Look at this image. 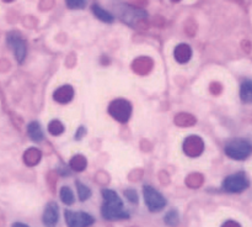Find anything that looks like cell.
<instances>
[{"mask_svg": "<svg viewBox=\"0 0 252 227\" xmlns=\"http://www.w3.org/2000/svg\"><path fill=\"white\" fill-rule=\"evenodd\" d=\"M101 194L103 197V204L101 207V215L103 219L110 221L129 219V214L125 210L122 200L117 192L110 189H102Z\"/></svg>", "mask_w": 252, "mask_h": 227, "instance_id": "6da1fadb", "label": "cell"}, {"mask_svg": "<svg viewBox=\"0 0 252 227\" xmlns=\"http://www.w3.org/2000/svg\"><path fill=\"white\" fill-rule=\"evenodd\" d=\"M224 151L231 159L244 160L252 154V143L245 138H234L226 143Z\"/></svg>", "mask_w": 252, "mask_h": 227, "instance_id": "7a4b0ae2", "label": "cell"}, {"mask_svg": "<svg viewBox=\"0 0 252 227\" xmlns=\"http://www.w3.org/2000/svg\"><path fill=\"white\" fill-rule=\"evenodd\" d=\"M221 187H223V190H225V191L238 194V192L245 191L250 187V180H249L248 175L245 173L239 172L226 177Z\"/></svg>", "mask_w": 252, "mask_h": 227, "instance_id": "3957f363", "label": "cell"}, {"mask_svg": "<svg viewBox=\"0 0 252 227\" xmlns=\"http://www.w3.org/2000/svg\"><path fill=\"white\" fill-rule=\"evenodd\" d=\"M143 194H144L145 204H147L148 209L152 212L161 211L166 206V199L157 189H154L150 185H144V188H143Z\"/></svg>", "mask_w": 252, "mask_h": 227, "instance_id": "277c9868", "label": "cell"}, {"mask_svg": "<svg viewBox=\"0 0 252 227\" xmlns=\"http://www.w3.org/2000/svg\"><path fill=\"white\" fill-rule=\"evenodd\" d=\"M7 44L14 51L17 62L22 63L25 61V57H26V44H25L21 35L17 34V32H10L7 35Z\"/></svg>", "mask_w": 252, "mask_h": 227, "instance_id": "5b68a950", "label": "cell"}, {"mask_svg": "<svg viewBox=\"0 0 252 227\" xmlns=\"http://www.w3.org/2000/svg\"><path fill=\"white\" fill-rule=\"evenodd\" d=\"M115 9L117 10V15L123 20L125 22L135 21V20L145 19L147 17V12L144 10L135 9V7L129 6L126 4H118L115 5Z\"/></svg>", "mask_w": 252, "mask_h": 227, "instance_id": "8992f818", "label": "cell"}, {"mask_svg": "<svg viewBox=\"0 0 252 227\" xmlns=\"http://www.w3.org/2000/svg\"><path fill=\"white\" fill-rule=\"evenodd\" d=\"M64 216H65L66 225L70 227L90 226L94 222V217L86 212H74L70 210H65Z\"/></svg>", "mask_w": 252, "mask_h": 227, "instance_id": "52a82bcc", "label": "cell"}, {"mask_svg": "<svg viewBox=\"0 0 252 227\" xmlns=\"http://www.w3.org/2000/svg\"><path fill=\"white\" fill-rule=\"evenodd\" d=\"M59 217V210L58 205L56 202H49L47 204L46 209L43 212V222L47 226H52V225L57 224L58 222Z\"/></svg>", "mask_w": 252, "mask_h": 227, "instance_id": "ba28073f", "label": "cell"}, {"mask_svg": "<svg viewBox=\"0 0 252 227\" xmlns=\"http://www.w3.org/2000/svg\"><path fill=\"white\" fill-rule=\"evenodd\" d=\"M240 98L241 100H243V103H252V79H245V80L241 83Z\"/></svg>", "mask_w": 252, "mask_h": 227, "instance_id": "9c48e42d", "label": "cell"}, {"mask_svg": "<svg viewBox=\"0 0 252 227\" xmlns=\"http://www.w3.org/2000/svg\"><path fill=\"white\" fill-rule=\"evenodd\" d=\"M91 10H93L94 15L102 22H108V24H111V22H113V20H115V16H113L112 14L106 11L105 9H102V7L98 6V5H93Z\"/></svg>", "mask_w": 252, "mask_h": 227, "instance_id": "30bf717a", "label": "cell"}, {"mask_svg": "<svg viewBox=\"0 0 252 227\" xmlns=\"http://www.w3.org/2000/svg\"><path fill=\"white\" fill-rule=\"evenodd\" d=\"M27 133H29V136L33 141H41L43 138V132H42L41 126L37 122L29 123V126H27Z\"/></svg>", "mask_w": 252, "mask_h": 227, "instance_id": "8fae6325", "label": "cell"}, {"mask_svg": "<svg viewBox=\"0 0 252 227\" xmlns=\"http://www.w3.org/2000/svg\"><path fill=\"white\" fill-rule=\"evenodd\" d=\"M61 199L65 205H71L74 202V194L69 187H63L61 189Z\"/></svg>", "mask_w": 252, "mask_h": 227, "instance_id": "7c38bea8", "label": "cell"}, {"mask_svg": "<svg viewBox=\"0 0 252 227\" xmlns=\"http://www.w3.org/2000/svg\"><path fill=\"white\" fill-rule=\"evenodd\" d=\"M76 188H78V196L79 199H80V201H85V200H88L89 197L91 196V190L89 189L86 185L81 184L80 182H76Z\"/></svg>", "mask_w": 252, "mask_h": 227, "instance_id": "4fadbf2b", "label": "cell"}, {"mask_svg": "<svg viewBox=\"0 0 252 227\" xmlns=\"http://www.w3.org/2000/svg\"><path fill=\"white\" fill-rule=\"evenodd\" d=\"M65 1L70 9H83L86 4L85 0H65Z\"/></svg>", "mask_w": 252, "mask_h": 227, "instance_id": "5bb4252c", "label": "cell"}, {"mask_svg": "<svg viewBox=\"0 0 252 227\" xmlns=\"http://www.w3.org/2000/svg\"><path fill=\"white\" fill-rule=\"evenodd\" d=\"M125 195L127 196V199L129 200L132 204H137V202H138V194L135 192V190H133V189L126 190Z\"/></svg>", "mask_w": 252, "mask_h": 227, "instance_id": "9a60e30c", "label": "cell"}, {"mask_svg": "<svg viewBox=\"0 0 252 227\" xmlns=\"http://www.w3.org/2000/svg\"><path fill=\"white\" fill-rule=\"evenodd\" d=\"M177 212L176 211H170L169 214L166 215V217H165V222H166V224H169V225H174V224H176L177 222Z\"/></svg>", "mask_w": 252, "mask_h": 227, "instance_id": "2e32d148", "label": "cell"}, {"mask_svg": "<svg viewBox=\"0 0 252 227\" xmlns=\"http://www.w3.org/2000/svg\"><path fill=\"white\" fill-rule=\"evenodd\" d=\"M14 226H27V225H24V224H14Z\"/></svg>", "mask_w": 252, "mask_h": 227, "instance_id": "e0dca14e", "label": "cell"}]
</instances>
